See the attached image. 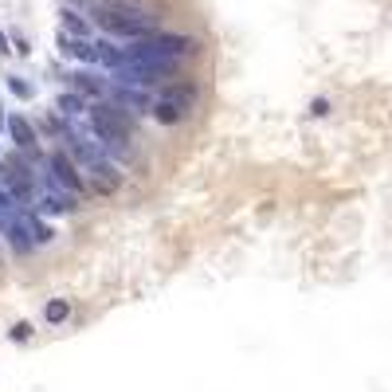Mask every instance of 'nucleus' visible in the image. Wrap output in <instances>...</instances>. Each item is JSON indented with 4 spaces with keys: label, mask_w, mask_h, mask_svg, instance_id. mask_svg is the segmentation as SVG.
Listing matches in <instances>:
<instances>
[{
    "label": "nucleus",
    "mask_w": 392,
    "mask_h": 392,
    "mask_svg": "<svg viewBox=\"0 0 392 392\" xmlns=\"http://www.w3.org/2000/svg\"><path fill=\"white\" fill-rule=\"evenodd\" d=\"M59 24H63V32H67V35H79V40H91V20H86L83 12H75V8H63V12H59Z\"/></svg>",
    "instance_id": "9d476101"
},
{
    "label": "nucleus",
    "mask_w": 392,
    "mask_h": 392,
    "mask_svg": "<svg viewBox=\"0 0 392 392\" xmlns=\"http://www.w3.org/2000/svg\"><path fill=\"white\" fill-rule=\"evenodd\" d=\"M94 24L103 28L106 35H122V40H145L154 32L149 16H129V12H114V8H94Z\"/></svg>",
    "instance_id": "f03ea898"
},
{
    "label": "nucleus",
    "mask_w": 392,
    "mask_h": 392,
    "mask_svg": "<svg viewBox=\"0 0 392 392\" xmlns=\"http://www.w3.org/2000/svg\"><path fill=\"white\" fill-rule=\"evenodd\" d=\"M47 177H52L55 185H63L67 192H75L79 200H83V196H86V200H94L86 173L79 169V161L67 154V149H63V145H52V149H47Z\"/></svg>",
    "instance_id": "f257e3e1"
},
{
    "label": "nucleus",
    "mask_w": 392,
    "mask_h": 392,
    "mask_svg": "<svg viewBox=\"0 0 392 392\" xmlns=\"http://www.w3.org/2000/svg\"><path fill=\"white\" fill-rule=\"evenodd\" d=\"M55 110H59L63 118H86L91 98H83V94H75V91H63L59 98H55Z\"/></svg>",
    "instance_id": "1a4fd4ad"
},
{
    "label": "nucleus",
    "mask_w": 392,
    "mask_h": 392,
    "mask_svg": "<svg viewBox=\"0 0 392 392\" xmlns=\"http://www.w3.org/2000/svg\"><path fill=\"white\" fill-rule=\"evenodd\" d=\"M149 118H154L157 126L169 129V126H180V122L188 118V110H185V106H177V103H169V98H157L154 110H149Z\"/></svg>",
    "instance_id": "6e6552de"
},
{
    "label": "nucleus",
    "mask_w": 392,
    "mask_h": 392,
    "mask_svg": "<svg viewBox=\"0 0 392 392\" xmlns=\"http://www.w3.org/2000/svg\"><path fill=\"white\" fill-rule=\"evenodd\" d=\"M103 8L129 12V16H149V0H103Z\"/></svg>",
    "instance_id": "f8f14e48"
},
{
    "label": "nucleus",
    "mask_w": 392,
    "mask_h": 392,
    "mask_svg": "<svg viewBox=\"0 0 392 392\" xmlns=\"http://www.w3.org/2000/svg\"><path fill=\"white\" fill-rule=\"evenodd\" d=\"M35 212H40V216H75V212H79V196L67 192L63 185H55L52 177H40Z\"/></svg>",
    "instance_id": "7ed1b4c3"
},
{
    "label": "nucleus",
    "mask_w": 392,
    "mask_h": 392,
    "mask_svg": "<svg viewBox=\"0 0 392 392\" xmlns=\"http://www.w3.org/2000/svg\"><path fill=\"white\" fill-rule=\"evenodd\" d=\"M8 91L16 94V98H32V83H24V79L8 75Z\"/></svg>",
    "instance_id": "4468645a"
},
{
    "label": "nucleus",
    "mask_w": 392,
    "mask_h": 392,
    "mask_svg": "<svg viewBox=\"0 0 392 392\" xmlns=\"http://www.w3.org/2000/svg\"><path fill=\"white\" fill-rule=\"evenodd\" d=\"M59 52L75 63H98V43L79 40V35H67V32H59Z\"/></svg>",
    "instance_id": "0eeeda50"
},
{
    "label": "nucleus",
    "mask_w": 392,
    "mask_h": 392,
    "mask_svg": "<svg viewBox=\"0 0 392 392\" xmlns=\"http://www.w3.org/2000/svg\"><path fill=\"white\" fill-rule=\"evenodd\" d=\"M63 83H67L75 94L91 98V103H103V98H110V86H106L98 75H91V71H71V75H63Z\"/></svg>",
    "instance_id": "39448f33"
},
{
    "label": "nucleus",
    "mask_w": 392,
    "mask_h": 392,
    "mask_svg": "<svg viewBox=\"0 0 392 392\" xmlns=\"http://www.w3.org/2000/svg\"><path fill=\"white\" fill-rule=\"evenodd\" d=\"M8 52H12V40H8V32L0 28V55H8Z\"/></svg>",
    "instance_id": "dca6fc26"
},
{
    "label": "nucleus",
    "mask_w": 392,
    "mask_h": 392,
    "mask_svg": "<svg viewBox=\"0 0 392 392\" xmlns=\"http://www.w3.org/2000/svg\"><path fill=\"white\" fill-rule=\"evenodd\" d=\"M12 52L28 55V52H32V43H28V40H20V35H16V40H12Z\"/></svg>",
    "instance_id": "2eb2a0df"
},
{
    "label": "nucleus",
    "mask_w": 392,
    "mask_h": 392,
    "mask_svg": "<svg viewBox=\"0 0 392 392\" xmlns=\"http://www.w3.org/2000/svg\"><path fill=\"white\" fill-rule=\"evenodd\" d=\"M86 180H91V196H94V200H98V196H114L122 185H126V177H122V165H114L110 157L94 161L91 169H86Z\"/></svg>",
    "instance_id": "20e7f679"
},
{
    "label": "nucleus",
    "mask_w": 392,
    "mask_h": 392,
    "mask_svg": "<svg viewBox=\"0 0 392 392\" xmlns=\"http://www.w3.org/2000/svg\"><path fill=\"white\" fill-rule=\"evenodd\" d=\"M8 338L16 341V345H20V341L28 345V341L35 338V325H32V322H16V325H12V333H8Z\"/></svg>",
    "instance_id": "ddd939ff"
},
{
    "label": "nucleus",
    "mask_w": 392,
    "mask_h": 392,
    "mask_svg": "<svg viewBox=\"0 0 392 392\" xmlns=\"http://www.w3.org/2000/svg\"><path fill=\"white\" fill-rule=\"evenodd\" d=\"M157 98H169V103H177V106H185V110H192L196 103H200V83L196 79H173V83H165L161 86V94Z\"/></svg>",
    "instance_id": "423d86ee"
},
{
    "label": "nucleus",
    "mask_w": 392,
    "mask_h": 392,
    "mask_svg": "<svg viewBox=\"0 0 392 392\" xmlns=\"http://www.w3.org/2000/svg\"><path fill=\"white\" fill-rule=\"evenodd\" d=\"M71 318V299H47V306H43V322L52 325H63Z\"/></svg>",
    "instance_id": "9b49d317"
}]
</instances>
